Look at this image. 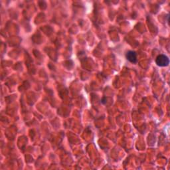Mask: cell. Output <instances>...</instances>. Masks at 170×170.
Masks as SVG:
<instances>
[{"mask_svg":"<svg viewBox=\"0 0 170 170\" xmlns=\"http://www.w3.org/2000/svg\"><path fill=\"white\" fill-rule=\"evenodd\" d=\"M155 63L159 67H167L169 65V60L166 55H159L157 56Z\"/></svg>","mask_w":170,"mask_h":170,"instance_id":"1","label":"cell"},{"mask_svg":"<svg viewBox=\"0 0 170 170\" xmlns=\"http://www.w3.org/2000/svg\"><path fill=\"white\" fill-rule=\"evenodd\" d=\"M126 59L132 63H137V55L134 51H128L126 55Z\"/></svg>","mask_w":170,"mask_h":170,"instance_id":"2","label":"cell"}]
</instances>
